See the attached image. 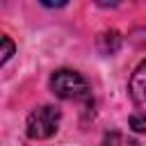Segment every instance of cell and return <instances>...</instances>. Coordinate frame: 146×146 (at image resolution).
I'll list each match as a JSON object with an SVG mask.
<instances>
[{
	"label": "cell",
	"mask_w": 146,
	"mask_h": 146,
	"mask_svg": "<svg viewBox=\"0 0 146 146\" xmlns=\"http://www.w3.org/2000/svg\"><path fill=\"white\" fill-rule=\"evenodd\" d=\"M50 89L59 98H80L89 91V84L78 71L59 68L50 75Z\"/></svg>",
	"instance_id": "obj_2"
},
{
	"label": "cell",
	"mask_w": 146,
	"mask_h": 146,
	"mask_svg": "<svg viewBox=\"0 0 146 146\" xmlns=\"http://www.w3.org/2000/svg\"><path fill=\"white\" fill-rule=\"evenodd\" d=\"M130 125H132L137 132H146V116H144V114H132V116H130Z\"/></svg>",
	"instance_id": "obj_6"
},
{
	"label": "cell",
	"mask_w": 146,
	"mask_h": 146,
	"mask_svg": "<svg viewBox=\"0 0 146 146\" xmlns=\"http://www.w3.org/2000/svg\"><path fill=\"white\" fill-rule=\"evenodd\" d=\"M130 96H132L135 107L139 110L137 114L146 116V62H141L130 78Z\"/></svg>",
	"instance_id": "obj_3"
},
{
	"label": "cell",
	"mask_w": 146,
	"mask_h": 146,
	"mask_svg": "<svg viewBox=\"0 0 146 146\" xmlns=\"http://www.w3.org/2000/svg\"><path fill=\"white\" fill-rule=\"evenodd\" d=\"M59 119H62V114L52 105H39V107H34L30 112L27 125H25L27 137L30 139H48V137H52L55 130H57V125H59Z\"/></svg>",
	"instance_id": "obj_1"
},
{
	"label": "cell",
	"mask_w": 146,
	"mask_h": 146,
	"mask_svg": "<svg viewBox=\"0 0 146 146\" xmlns=\"http://www.w3.org/2000/svg\"><path fill=\"white\" fill-rule=\"evenodd\" d=\"M103 146H137V144L132 139H128L125 135H121V132H110V135H105Z\"/></svg>",
	"instance_id": "obj_4"
},
{
	"label": "cell",
	"mask_w": 146,
	"mask_h": 146,
	"mask_svg": "<svg viewBox=\"0 0 146 146\" xmlns=\"http://www.w3.org/2000/svg\"><path fill=\"white\" fill-rule=\"evenodd\" d=\"M0 41H2V52H0L2 57H0V62L5 64V62H7V59H9L11 55H14V43L9 41V36H2Z\"/></svg>",
	"instance_id": "obj_5"
}]
</instances>
